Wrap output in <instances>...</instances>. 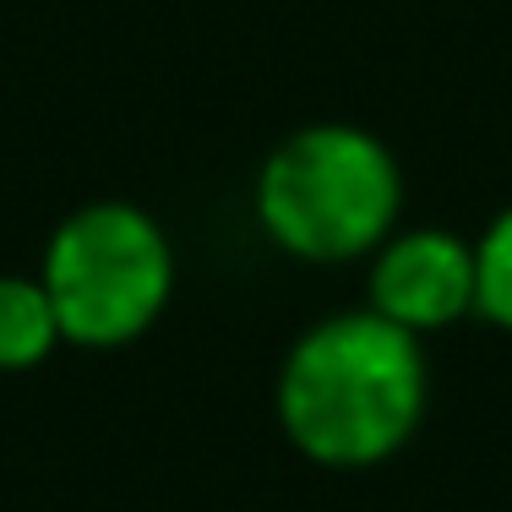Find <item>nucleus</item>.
<instances>
[{
	"label": "nucleus",
	"instance_id": "nucleus-1",
	"mask_svg": "<svg viewBox=\"0 0 512 512\" xmlns=\"http://www.w3.org/2000/svg\"><path fill=\"white\" fill-rule=\"evenodd\" d=\"M431 409L425 344L371 306L333 311L284 349L273 414L284 442L316 469H376L414 442Z\"/></svg>",
	"mask_w": 512,
	"mask_h": 512
},
{
	"label": "nucleus",
	"instance_id": "nucleus-3",
	"mask_svg": "<svg viewBox=\"0 0 512 512\" xmlns=\"http://www.w3.org/2000/svg\"><path fill=\"white\" fill-rule=\"evenodd\" d=\"M39 284L71 349L115 355L148 338L175 300V240L126 197L82 202L44 240Z\"/></svg>",
	"mask_w": 512,
	"mask_h": 512
},
{
	"label": "nucleus",
	"instance_id": "nucleus-6",
	"mask_svg": "<svg viewBox=\"0 0 512 512\" xmlns=\"http://www.w3.org/2000/svg\"><path fill=\"white\" fill-rule=\"evenodd\" d=\"M474 316L512 333V202L474 240Z\"/></svg>",
	"mask_w": 512,
	"mask_h": 512
},
{
	"label": "nucleus",
	"instance_id": "nucleus-5",
	"mask_svg": "<svg viewBox=\"0 0 512 512\" xmlns=\"http://www.w3.org/2000/svg\"><path fill=\"white\" fill-rule=\"evenodd\" d=\"M66 344L39 273H0V371H39Z\"/></svg>",
	"mask_w": 512,
	"mask_h": 512
},
{
	"label": "nucleus",
	"instance_id": "nucleus-2",
	"mask_svg": "<svg viewBox=\"0 0 512 512\" xmlns=\"http://www.w3.org/2000/svg\"><path fill=\"white\" fill-rule=\"evenodd\" d=\"M267 246L306 267L365 262L404 218L398 153L355 120H311L273 142L251 186Z\"/></svg>",
	"mask_w": 512,
	"mask_h": 512
},
{
	"label": "nucleus",
	"instance_id": "nucleus-4",
	"mask_svg": "<svg viewBox=\"0 0 512 512\" xmlns=\"http://www.w3.org/2000/svg\"><path fill=\"white\" fill-rule=\"evenodd\" d=\"M365 306L425 344L474 316V240L458 229H393L365 256Z\"/></svg>",
	"mask_w": 512,
	"mask_h": 512
}]
</instances>
